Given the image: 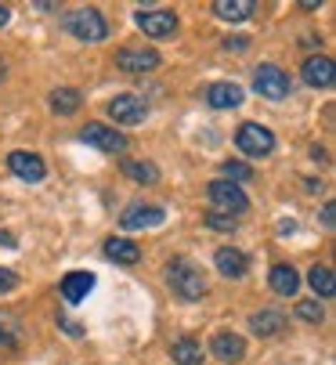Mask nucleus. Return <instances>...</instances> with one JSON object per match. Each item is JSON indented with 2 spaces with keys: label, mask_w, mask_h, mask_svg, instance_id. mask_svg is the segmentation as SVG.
Masks as SVG:
<instances>
[{
  "label": "nucleus",
  "mask_w": 336,
  "mask_h": 365,
  "mask_svg": "<svg viewBox=\"0 0 336 365\" xmlns=\"http://www.w3.org/2000/svg\"><path fill=\"white\" fill-rule=\"evenodd\" d=\"M120 167H123L127 178H134V181H141V185H156V181H159V170H156L152 163H145V160H123Z\"/></svg>",
  "instance_id": "22"
},
{
  "label": "nucleus",
  "mask_w": 336,
  "mask_h": 365,
  "mask_svg": "<svg viewBox=\"0 0 336 365\" xmlns=\"http://www.w3.org/2000/svg\"><path fill=\"white\" fill-rule=\"evenodd\" d=\"M66 29H69L76 40H87V43H98V40L108 36V26H105V19H101L94 8H80V11L66 15Z\"/></svg>",
  "instance_id": "3"
},
{
  "label": "nucleus",
  "mask_w": 336,
  "mask_h": 365,
  "mask_svg": "<svg viewBox=\"0 0 336 365\" xmlns=\"http://www.w3.org/2000/svg\"><path fill=\"white\" fill-rule=\"evenodd\" d=\"M297 315H300L304 322H322V319H325V311H322L318 300H300V304H297Z\"/></svg>",
  "instance_id": "26"
},
{
  "label": "nucleus",
  "mask_w": 336,
  "mask_h": 365,
  "mask_svg": "<svg viewBox=\"0 0 336 365\" xmlns=\"http://www.w3.org/2000/svg\"><path fill=\"white\" fill-rule=\"evenodd\" d=\"M297 286H300V279H297V272H293L290 264H275V268H271V289H275L278 297H293Z\"/></svg>",
  "instance_id": "19"
},
{
  "label": "nucleus",
  "mask_w": 336,
  "mask_h": 365,
  "mask_svg": "<svg viewBox=\"0 0 336 365\" xmlns=\"http://www.w3.org/2000/svg\"><path fill=\"white\" fill-rule=\"evenodd\" d=\"M307 282H311V289H315L318 297H332V293H336V279H332V272H329L325 264H315V268L307 272Z\"/></svg>",
  "instance_id": "23"
},
{
  "label": "nucleus",
  "mask_w": 336,
  "mask_h": 365,
  "mask_svg": "<svg viewBox=\"0 0 336 365\" xmlns=\"http://www.w3.org/2000/svg\"><path fill=\"white\" fill-rule=\"evenodd\" d=\"M51 109L62 113V116H73V113L80 109V91H73V87L54 91V94H51Z\"/></svg>",
  "instance_id": "24"
},
{
  "label": "nucleus",
  "mask_w": 336,
  "mask_h": 365,
  "mask_svg": "<svg viewBox=\"0 0 336 365\" xmlns=\"http://www.w3.org/2000/svg\"><path fill=\"white\" fill-rule=\"evenodd\" d=\"M235 145H239L246 155L260 160V155H268V152L275 148V134H271L268 127H260V123H243V127L235 130Z\"/></svg>",
  "instance_id": "4"
},
{
  "label": "nucleus",
  "mask_w": 336,
  "mask_h": 365,
  "mask_svg": "<svg viewBox=\"0 0 336 365\" xmlns=\"http://www.w3.org/2000/svg\"><path fill=\"white\" fill-rule=\"evenodd\" d=\"M220 174H224V181H232V185H235V181H250V178H253V170H250L246 163H235V160L224 163V167H220Z\"/></svg>",
  "instance_id": "25"
},
{
  "label": "nucleus",
  "mask_w": 336,
  "mask_h": 365,
  "mask_svg": "<svg viewBox=\"0 0 336 365\" xmlns=\"http://www.w3.org/2000/svg\"><path fill=\"white\" fill-rule=\"evenodd\" d=\"M206 225L217 228V232H232V228H235V217H224V214H213V210H210V214H206Z\"/></svg>",
  "instance_id": "27"
},
{
  "label": "nucleus",
  "mask_w": 336,
  "mask_h": 365,
  "mask_svg": "<svg viewBox=\"0 0 336 365\" xmlns=\"http://www.w3.org/2000/svg\"><path fill=\"white\" fill-rule=\"evenodd\" d=\"M213 354L220 358V361H239L243 354H246V344H243V336L239 333H228V329H224V333H213Z\"/></svg>",
  "instance_id": "13"
},
{
  "label": "nucleus",
  "mask_w": 336,
  "mask_h": 365,
  "mask_svg": "<svg viewBox=\"0 0 336 365\" xmlns=\"http://www.w3.org/2000/svg\"><path fill=\"white\" fill-rule=\"evenodd\" d=\"M304 80L311 83V87H332V80H336V66H332V58H325V55H315V58H307L304 62Z\"/></svg>",
  "instance_id": "12"
},
{
  "label": "nucleus",
  "mask_w": 336,
  "mask_h": 365,
  "mask_svg": "<svg viewBox=\"0 0 336 365\" xmlns=\"http://www.w3.org/2000/svg\"><path fill=\"white\" fill-rule=\"evenodd\" d=\"M332 214H336V206H332V202H325V206H322V225H325V228H332V221H336Z\"/></svg>",
  "instance_id": "30"
},
{
  "label": "nucleus",
  "mask_w": 336,
  "mask_h": 365,
  "mask_svg": "<svg viewBox=\"0 0 336 365\" xmlns=\"http://www.w3.org/2000/svg\"><path fill=\"white\" fill-rule=\"evenodd\" d=\"M80 138L87 141V145H94V148H101V152H123L127 148V138L120 134V130H112V127H105V123H87L83 130H80Z\"/></svg>",
  "instance_id": "7"
},
{
  "label": "nucleus",
  "mask_w": 336,
  "mask_h": 365,
  "mask_svg": "<svg viewBox=\"0 0 336 365\" xmlns=\"http://www.w3.org/2000/svg\"><path fill=\"white\" fill-rule=\"evenodd\" d=\"M0 80H4V66H0Z\"/></svg>",
  "instance_id": "34"
},
{
  "label": "nucleus",
  "mask_w": 336,
  "mask_h": 365,
  "mask_svg": "<svg viewBox=\"0 0 336 365\" xmlns=\"http://www.w3.org/2000/svg\"><path fill=\"white\" fill-rule=\"evenodd\" d=\"M19 286V275L11 268H0V293H11Z\"/></svg>",
  "instance_id": "28"
},
{
  "label": "nucleus",
  "mask_w": 336,
  "mask_h": 365,
  "mask_svg": "<svg viewBox=\"0 0 336 365\" xmlns=\"http://www.w3.org/2000/svg\"><path fill=\"white\" fill-rule=\"evenodd\" d=\"M253 87H257V94H264L271 101H282L290 94V76L278 66H260L257 76H253Z\"/></svg>",
  "instance_id": "5"
},
{
  "label": "nucleus",
  "mask_w": 336,
  "mask_h": 365,
  "mask_svg": "<svg viewBox=\"0 0 336 365\" xmlns=\"http://www.w3.org/2000/svg\"><path fill=\"white\" fill-rule=\"evenodd\" d=\"M145 101L141 98H134V94H116L108 101V116L116 120L120 127H138L141 120H145Z\"/></svg>",
  "instance_id": "6"
},
{
  "label": "nucleus",
  "mask_w": 336,
  "mask_h": 365,
  "mask_svg": "<svg viewBox=\"0 0 336 365\" xmlns=\"http://www.w3.org/2000/svg\"><path fill=\"white\" fill-rule=\"evenodd\" d=\"M206 101L213 109H235L243 101V87H235V83H213L206 91Z\"/></svg>",
  "instance_id": "17"
},
{
  "label": "nucleus",
  "mask_w": 336,
  "mask_h": 365,
  "mask_svg": "<svg viewBox=\"0 0 336 365\" xmlns=\"http://www.w3.org/2000/svg\"><path fill=\"white\" fill-rule=\"evenodd\" d=\"M250 329L257 336H278V333H286V315L282 311H257L250 319Z\"/></svg>",
  "instance_id": "16"
},
{
  "label": "nucleus",
  "mask_w": 336,
  "mask_h": 365,
  "mask_svg": "<svg viewBox=\"0 0 336 365\" xmlns=\"http://www.w3.org/2000/svg\"><path fill=\"white\" fill-rule=\"evenodd\" d=\"M224 47H228V51H246L250 40L246 36H228V40H224Z\"/></svg>",
  "instance_id": "29"
},
{
  "label": "nucleus",
  "mask_w": 336,
  "mask_h": 365,
  "mask_svg": "<svg viewBox=\"0 0 336 365\" xmlns=\"http://www.w3.org/2000/svg\"><path fill=\"white\" fill-rule=\"evenodd\" d=\"M166 279H170V289H174L181 300H199V297L206 293V279H203V272L192 264V260H185V257L174 260L170 272H166Z\"/></svg>",
  "instance_id": "1"
},
{
  "label": "nucleus",
  "mask_w": 336,
  "mask_h": 365,
  "mask_svg": "<svg viewBox=\"0 0 336 365\" xmlns=\"http://www.w3.org/2000/svg\"><path fill=\"white\" fill-rule=\"evenodd\" d=\"M138 29L145 36H170L178 29V15L174 11H138Z\"/></svg>",
  "instance_id": "9"
},
{
  "label": "nucleus",
  "mask_w": 336,
  "mask_h": 365,
  "mask_svg": "<svg viewBox=\"0 0 336 365\" xmlns=\"http://www.w3.org/2000/svg\"><path fill=\"white\" fill-rule=\"evenodd\" d=\"M170 354H174V361H178V365H203V347H199L192 336H181V340H174Z\"/></svg>",
  "instance_id": "21"
},
{
  "label": "nucleus",
  "mask_w": 336,
  "mask_h": 365,
  "mask_svg": "<svg viewBox=\"0 0 336 365\" xmlns=\"http://www.w3.org/2000/svg\"><path fill=\"white\" fill-rule=\"evenodd\" d=\"M116 66L123 73H148V69L159 66V55H156L152 47H123L120 55H116Z\"/></svg>",
  "instance_id": "8"
},
{
  "label": "nucleus",
  "mask_w": 336,
  "mask_h": 365,
  "mask_svg": "<svg viewBox=\"0 0 336 365\" xmlns=\"http://www.w3.org/2000/svg\"><path fill=\"white\" fill-rule=\"evenodd\" d=\"M206 199H210V206H213V214H224V217L243 214L246 206H250V199L243 195V188L232 185V181H210V185H206Z\"/></svg>",
  "instance_id": "2"
},
{
  "label": "nucleus",
  "mask_w": 336,
  "mask_h": 365,
  "mask_svg": "<svg viewBox=\"0 0 336 365\" xmlns=\"http://www.w3.org/2000/svg\"><path fill=\"white\" fill-rule=\"evenodd\" d=\"M105 253H108V260H116V264H138L141 260V250L131 239H108Z\"/></svg>",
  "instance_id": "18"
},
{
  "label": "nucleus",
  "mask_w": 336,
  "mask_h": 365,
  "mask_svg": "<svg viewBox=\"0 0 336 365\" xmlns=\"http://www.w3.org/2000/svg\"><path fill=\"white\" fill-rule=\"evenodd\" d=\"M213 260H217L220 275H228V279H243L246 275V253H239L235 246H220Z\"/></svg>",
  "instance_id": "14"
},
{
  "label": "nucleus",
  "mask_w": 336,
  "mask_h": 365,
  "mask_svg": "<svg viewBox=\"0 0 336 365\" xmlns=\"http://www.w3.org/2000/svg\"><path fill=\"white\" fill-rule=\"evenodd\" d=\"M8 19H11V11H8L4 4H0V26H8Z\"/></svg>",
  "instance_id": "33"
},
{
  "label": "nucleus",
  "mask_w": 336,
  "mask_h": 365,
  "mask_svg": "<svg viewBox=\"0 0 336 365\" xmlns=\"http://www.w3.org/2000/svg\"><path fill=\"white\" fill-rule=\"evenodd\" d=\"M0 246H8V250H15V235H11V232H4V228H0Z\"/></svg>",
  "instance_id": "32"
},
{
  "label": "nucleus",
  "mask_w": 336,
  "mask_h": 365,
  "mask_svg": "<svg viewBox=\"0 0 336 365\" xmlns=\"http://www.w3.org/2000/svg\"><path fill=\"white\" fill-rule=\"evenodd\" d=\"M8 167L22 181H44V174H47V167H44V160H40L36 152H11L8 155Z\"/></svg>",
  "instance_id": "11"
},
{
  "label": "nucleus",
  "mask_w": 336,
  "mask_h": 365,
  "mask_svg": "<svg viewBox=\"0 0 336 365\" xmlns=\"http://www.w3.org/2000/svg\"><path fill=\"white\" fill-rule=\"evenodd\" d=\"M91 289H94V275H91V272H69V275L62 279V297H66L69 304H80Z\"/></svg>",
  "instance_id": "15"
},
{
  "label": "nucleus",
  "mask_w": 336,
  "mask_h": 365,
  "mask_svg": "<svg viewBox=\"0 0 336 365\" xmlns=\"http://www.w3.org/2000/svg\"><path fill=\"white\" fill-rule=\"evenodd\" d=\"M163 217H166V214H163V206H145V202H134V206H127V210H123L120 225L134 232V228H156Z\"/></svg>",
  "instance_id": "10"
},
{
  "label": "nucleus",
  "mask_w": 336,
  "mask_h": 365,
  "mask_svg": "<svg viewBox=\"0 0 336 365\" xmlns=\"http://www.w3.org/2000/svg\"><path fill=\"white\" fill-rule=\"evenodd\" d=\"M213 11H217V19H224V22H243V19L253 15V4H250V0H217Z\"/></svg>",
  "instance_id": "20"
},
{
  "label": "nucleus",
  "mask_w": 336,
  "mask_h": 365,
  "mask_svg": "<svg viewBox=\"0 0 336 365\" xmlns=\"http://www.w3.org/2000/svg\"><path fill=\"white\" fill-rule=\"evenodd\" d=\"M11 347H15V336L0 329V351H11Z\"/></svg>",
  "instance_id": "31"
}]
</instances>
